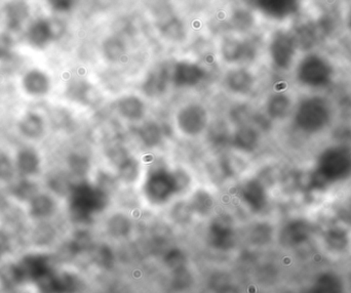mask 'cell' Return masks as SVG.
<instances>
[{
    "label": "cell",
    "instance_id": "1",
    "mask_svg": "<svg viewBox=\"0 0 351 293\" xmlns=\"http://www.w3.org/2000/svg\"><path fill=\"white\" fill-rule=\"evenodd\" d=\"M108 203V197L101 188L88 183L72 186L69 192V212L75 222H88L102 212Z\"/></svg>",
    "mask_w": 351,
    "mask_h": 293
},
{
    "label": "cell",
    "instance_id": "2",
    "mask_svg": "<svg viewBox=\"0 0 351 293\" xmlns=\"http://www.w3.org/2000/svg\"><path fill=\"white\" fill-rule=\"evenodd\" d=\"M351 175V150L346 146H331L319 155L315 170L317 185L339 183Z\"/></svg>",
    "mask_w": 351,
    "mask_h": 293
},
{
    "label": "cell",
    "instance_id": "3",
    "mask_svg": "<svg viewBox=\"0 0 351 293\" xmlns=\"http://www.w3.org/2000/svg\"><path fill=\"white\" fill-rule=\"evenodd\" d=\"M330 116L329 106L323 99L311 98L299 105L295 113V123L305 133H317L329 123Z\"/></svg>",
    "mask_w": 351,
    "mask_h": 293
},
{
    "label": "cell",
    "instance_id": "4",
    "mask_svg": "<svg viewBox=\"0 0 351 293\" xmlns=\"http://www.w3.org/2000/svg\"><path fill=\"white\" fill-rule=\"evenodd\" d=\"M180 189L177 175L164 168L152 171L144 186L146 197L156 204L168 201Z\"/></svg>",
    "mask_w": 351,
    "mask_h": 293
},
{
    "label": "cell",
    "instance_id": "5",
    "mask_svg": "<svg viewBox=\"0 0 351 293\" xmlns=\"http://www.w3.org/2000/svg\"><path fill=\"white\" fill-rule=\"evenodd\" d=\"M332 69L329 63L317 55H309L301 62L298 68V78L305 86L322 88L329 84Z\"/></svg>",
    "mask_w": 351,
    "mask_h": 293
},
{
    "label": "cell",
    "instance_id": "6",
    "mask_svg": "<svg viewBox=\"0 0 351 293\" xmlns=\"http://www.w3.org/2000/svg\"><path fill=\"white\" fill-rule=\"evenodd\" d=\"M208 113L198 104H188L178 112L176 117L178 129L184 135L194 137L202 133L208 125Z\"/></svg>",
    "mask_w": 351,
    "mask_h": 293
},
{
    "label": "cell",
    "instance_id": "7",
    "mask_svg": "<svg viewBox=\"0 0 351 293\" xmlns=\"http://www.w3.org/2000/svg\"><path fill=\"white\" fill-rule=\"evenodd\" d=\"M270 57L276 67L280 69H288L292 65L296 53V43L294 38L284 32L274 35L270 42Z\"/></svg>",
    "mask_w": 351,
    "mask_h": 293
},
{
    "label": "cell",
    "instance_id": "8",
    "mask_svg": "<svg viewBox=\"0 0 351 293\" xmlns=\"http://www.w3.org/2000/svg\"><path fill=\"white\" fill-rule=\"evenodd\" d=\"M40 293H76L80 280L72 274L51 271L36 283Z\"/></svg>",
    "mask_w": 351,
    "mask_h": 293
},
{
    "label": "cell",
    "instance_id": "9",
    "mask_svg": "<svg viewBox=\"0 0 351 293\" xmlns=\"http://www.w3.org/2000/svg\"><path fill=\"white\" fill-rule=\"evenodd\" d=\"M62 26H56V22L49 20H37L31 24L27 31V39L30 45L37 49H43L57 38Z\"/></svg>",
    "mask_w": 351,
    "mask_h": 293
},
{
    "label": "cell",
    "instance_id": "10",
    "mask_svg": "<svg viewBox=\"0 0 351 293\" xmlns=\"http://www.w3.org/2000/svg\"><path fill=\"white\" fill-rule=\"evenodd\" d=\"M206 77L204 68L190 62L176 64L172 74V81L176 88H193Z\"/></svg>",
    "mask_w": 351,
    "mask_h": 293
},
{
    "label": "cell",
    "instance_id": "11",
    "mask_svg": "<svg viewBox=\"0 0 351 293\" xmlns=\"http://www.w3.org/2000/svg\"><path fill=\"white\" fill-rule=\"evenodd\" d=\"M313 227L305 220H294L288 222L280 232V242L286 247H297L311 238Z\"/></svg>",
    "mask_w": 351,
    "mask_h": 293
},
{
    "label": "cell",
    "instance_id": "12",
    "mask_svg": "<svg viewBox=\"0 0 351 293\" xmlns=\"http://www.w3.org/2000/svg\"><path fill=\"white\" fill-rule=\"evenodd\" d=\"M208 241L215 249H226L234 242V231L229 218L225 216L217 218L208 229Z\"/></svg>",
    "mask_w": 351,
    "mask_h": 293
},
{
    "label": "cell",
    "instance_id": "13",
    "mask_svg": "<svg viewBox=\"0 0 351 293\" xmlns=\"http://www.w3.org/2000/svg\"><path fill=\"white\" fill-rule=\"evenodd\" d=\"M241 198L252 212H260L267 204V192L258 179H252L243 186Z\"/></svg>",
    "mask_w": 351,
    "mask_h": 293
},
{
    "label": "cell",
    "instance_id": "14",
    "mask_svg": "<svg viewBox=\"0 0 351 293\" xmlns=\"http://www.w3.org/2000/svg\"><path fill=\"white\" fill-rule=\"evenodd\" d=\"M22 86L29 96L43 97L51 90V80L45 72L33 69L23 76Z\"/></svg>",
    "mask_w": 351,
    "mask_h": 293
},
{
    "label": "cell",
    "instance_id": "15",
    "mask_svg": "<svg viewBox=\"0 0 351 293\" xmlns=\"http://www.w3.org/2000/svg\"><path fill=\"white\" fill-rule=\"evenodd\" d=\"M170 78L172 79V75H170L168 68L164 66L156 68L150 72L144 81L142 86L144 94L148 97L162 96L168 88Z\"/></svg>",
    "mask_w": 351,
    "mask_h": 293
},
{
    "label": "cell",
    "instance_id": "16",
    "mask_svg": "<svg viewBox=\"0 0 351 293\" xmlns=\"http://www.w3.org/2000/svg\"><path fill=\"white\" fill-rule=\"evenodd\" d=\"M14 164H16V171L22 177H32L40 170V157L33 149H22L16 154Z\"/></svg>",
    "mask_w": 351,
    "mask_h": 293
},
{
    "label": "cell",
    "instance_id": "17",
    "mask_svg": "<svg viewBox=\"0 0 351 293\" xmlns=\"http://www.w3.org/2000/svg\"><path fill=\"white\" fill-rule=\"evenodd\" d=\"M307 293H344V282L334 272H323L315 278Z\"/></svg>",
    "mask_w": 351,
    "mask_h": 293
},
{
    "label": "cell",
    "instance_id": "18",
    "mask_svg": "<svg viewBox=\"0 0 351 293\" xmlns=\"http://www.w3.org/2000/svg\"><path fill=\"white\" fill-rule=\"evenodd\" d=\"M251 45L247 44L245 41L235 38H227L223 41L221 47V53L223 59L228 63H237L243 61L249 57L251 53Z\"/></svg>",
    "mask_w": 351,
    "mask_h": 293
},
{
    "label": "cell",
    "instance_id": "19",
    "mask_svg": "<svg viewBox=\"0 0 351 293\" xmlns=\"http://www.w3.org/2000/svg\"><path fill=\"white\" fill-rule=\"evenodd\" d=\"M117 111L123 118L130 121H138L143 118L145 114V105L138 97H123L117 103Z\"/></svg>",
    "mask_w": 351,
    "mask_h": 293
},
{
    "label": "cell",
    "instance_id": "20",
    "mask_svg": "<svg viewBox=\"0 0 351 293\" xmlns=\"http://www.w3.org/2000/svg\"><path fill=\"white\" fill-rule=\"evenodd\" d=\"M19 129L27 139H38L45 131V121L37 113L29 112L20 121Z\"/></svg>",
    "mask_w": 351,
    "mask_h": 293
},
{
    "label": "cell",
    "instance_id": "21",
    "mask_svg": "<svg viewBox=\"0 0 351 293\" xmlns=\"http://www.w3.org/2000/svg\"><path fill=\"white\" fill-rule=\"evenodd\" d=\"M324 242L332 253H342L350 246V235L341 228H332L326 232Z\"/></svg>",
    "mask_w": 351,
    "mask_h": 293
},
{
    "label": "cell",
    "instance_id": "22",
    "mask_svg": "<svg viewBox=\"0 0 351 293\" xmlns=\"http://www.w3.org/2000/svg\"><path fill=\"white\" fill-rule=\"evenodd\" d=\"M56 203L51 196L47 194H37L30 201L29 212L33 218L43 220L49 218L55 212Z\"/></svg>",
    "mask_w": 351,
    "mask_h": 293
},
{
    "label": "cell",
    "instance_id": "23",
    "mask_svg": "<svg viewBox=\"0 0 351 293\" xmlns=\"http://www.w3.org/2000/svg\"><path fill=\"white\" fill-rule=\"evenodd\" d=\"M227 86L235 94H247L253 88L254 78L249 71L245 69L234 70L227 76Z\"/></svg>",
    "mask_w": 351,
    "mask_h": 293
},
{
    "label": "cell",
    "instance_id": "24",
    "mask_svg": "<svg viewBox=\"0 0 351 293\" xmlns=\"http://www.w3.org/2000/svg\"><path fill=\"white\" fill-rule=\"evenodd\" d=\"M258 8L267 16L274 18H284L296 12V2L294 1H259Z\"/></svg>",
    "mask_w": 351,
    "mask_h": 293
},
{
    "label": "cell",
    "instance_id": "25",
    "mask_svg": "<svg viewBox=\"0 0 351 293\" xmlns=\"http://www.w3.org/2000/svg\"><path fill=\"white\" fill-rule=\"evenodd\" d=\"M232 143L243 152H253L259 144V133L254 127H241L233 136Z\"/></svg>",
    "mask_w": 351,
    "mask_h": 293
},
{
    "label": "cell",
    "instance_id": "26",
    "mask_svg": "<svg viewBox=\"0 0 351 293\" xmlns=\"http://www.w3.org/2000/svg\"><path fill=\"white\" fill-rule=\"evenodd\" d=\"M28 6L24 2H14L8 4L5 8L6 23L12 30L20 28L22 23L28 16Z\"/></svg>",
    "mask_w": 351,
    "mask_h": 293
},
{
    "label": "cell",
    "instance_id": "27",
    "mask_svg": "<svg viewBox=\"0 0 351 293\" xmlns=\"http://www.w3.org/2000/svg\"><path fill=\"white\" fill-rule=\"evenodd\" d=\"M290 107V99L286 94H274L268 101L267 112L271 118H284L288 114Z\"/></svg>",
    "mask_w": 351,
    "mask_h": 293
},
{
    "label": "cell",
    "instance_id": "28",
    "mask_svg": "<svg viewBox=\"0 0 351 293\" xmlns=\"http://www.w3.org/2000/svg\"><path fill=\"white\" fill-rule=\"evenodd\" d=\"M139 137L147 146H158L164 138L162 127L156 123H147L140 129Z\"/></svg>",
    "mask_w": 351,
    "mask_h": 293
},
{
    "label": "cell",
    "instance_id": "29",
    "mask_svg": "<svg viewBox=\"0 0 351 293\" xmlns=\"http://www.w3.org/2000/svg\"><path fill=\"white\" fill-rule=\"evenodd\" d=\"M38 194L36 183L29 179H22L12 188V195L21 201L30 202Z\"/></svg>",
    "mask_w": 351,
    "mask_h": 293
},
{
    "label": "cell",
    "instance_id": "30",
    "mask_svg": "<svg viewBox=\"0 0 351 293\" xmlns=\"http://www.w3.org/2000/svg\"><path fill=\"white\" fill-rule=\"evenodd\" d=\"M117 167L121 179L127 183L136 181L139 175V163L133 157L128 156L117 165Z\"/></svg>",
    "mask_w": 351,
    "mask_h": 293
},
{
    "label": "cell",
    "instance_id": "31",
    "mask_svg": "<svg viewBox=\"0 0 351 293\" xmlns=\"http://www.w3.org/2000/svg\"><path fill=\"white\" fill-rule=\"evenodd\" d=\"M190 207H191L192 212H197V214H208L213 207L212 197L208 192L199 190L194 194L191 203H190Z\"/></svg>",
    "mask_w": 351,
    "mask_h": 293
},
{
    "label": "cell",
    "instance_id": "32",
    "mask_svg": "<svg viewBox=\"0 0 351 293\" xmlns=\"http://www.w3.org/2000/svg\"><path fill=\"white\" fill-rule=\"evenodd\" d=\"M108 230L112 236H125L131 230V222L127 216L123 214H115L108 222Z\"/></svg>",
    "mask_w": 351,
    "mask_h": 293
},
{
    "label": "cell",
    "instance_id": "33",
    "mask_svg": "<svg viewBox=\"0 0 351 293\" xmlns=\"http://www.w3.org/2000/svg\"><path fill=\"white\" fill-rule=\"evenodd\" d=\"M103 51L109 61L119 62L125 55V47L119 39L109 38L103 45Z\"/></svg>",
    "mask_w": 351,
    "mask_h": 293
},
{
    "label": "cell",
    "instance_id": "34",
    "mask_svg": "<svg viewBox=\"0 0 351 293\" xmlns=\"http://www.w3.org/2000/svg\"><path fill=\"white\" fill-rule=\"evenodd\" d=\"M16 164L6 153L0 152V181H10L16 173Z\"/></svg>",
    "mask_w": 351,
    "mask_h": 293
},
{
    "label": "cell",
    "instance_id": "35",
    "mask_svg": "<svg viewBox=\"0 0 351 293\" xmlns=\"http://www.w3.org/2000/svg\"><path fill=\"white\" fill-rule=\"evenodd\" d=\"M232 24L239 30L245 31L252 24L251 14L245 10H239L233 14Z\"/></svg>",
    "mask_w": 351,
    "mask_h": 293
},
{
    "label": "cell",
    "instance_id": "36",
    "mask_svg": "<svg viewBox=\"0 0 351 293\" xmlns=\"http://www.w3.org/2000/svg\"><path fill=\"white\" fill-rule=\"evenodd\" d=\"M49 187H51V189H53V191H55L56 193L61 194L66 193V192L69 193L72 186L70 185L67 177H65L62 175H57L49 179Z\"/></svg>",
    "mask_w": 351,
    "mask_h": 293
},
{
    "label": "cell",
    "instance_id": "37",
    "mask_svg": "<svg viewBox=\"0 0 351 293\" xmlns=\"http://www.w3.org/2000/svg\"><path fill=\"white\" fill-rule=\"evenodd\" d=\"M70 168L75 175H82L88 168V160L78 155H72L69 160Z\"/></svg>",
    "mask_w": 351,
    "mask_h": 293
},
{
    "label": "cell",
    "instance_id": "38",
    "mask_svg": "<svg viewBox=\"0 0 351 293\" xmlns=\"http://www.w3.org/2000/svg\"><path fill=\"white\" fill-rule=\"evenodd\" d=\"M95 259L99 265L103 267H109L112 264V255L111 251L106 246H101L95 253Z\"/></svg>",
    "mask_w": 351,
    "mask_h": 293
},
{
    "label": "cell",
    "instance_id": "39",
    "mask_svg": "<svg viewBox=\"0 0 351 293\" xmlns=\"http://www.w3.org/2000/svg\"><path fill=\"white\" fill-rule=\"evenodd\" d=\"M184 261H185V257H184L183 253H180L179 251H171L167 257V263H168L169 267L175 269L176 272L183 269Z\"/></svg>",
    "mask_w": 351,
    "mask_h": 293
},
{
    "label": "cell",
    "instance_id": "40",
    "mask_svg": "<svg viewBox=\"0 0 351 293\" xmlns=\"http://www.w3.org/2000/svg\"><path fill=\"white\" fill-rule=\"evenodd\" d=\"M270 234H271V230L267 225H259L254 229L252 238L255 242L263 243L269 239Z\"/></svg>",
    "mask_w": 351,
    "mask_h": 293
},
{
    "label": "cell",
    "instance_id": "41",
    "mask_svg": "<svg viewBox=\"0 0 351 293\" xmlns=\"http://www.w3.org/2000/svg\"><path fill=\"white\" fill-rule=\"evenodd\" d=\"M90 242V237L88 235L78 234L75 239L72 241L70 247H71L72 251H74V253H80V251H86L88 249Z\"/></svg>",
    "mask_w": 351,
    "mask_h": 293
},
{
    "label": "cell",
    "instance_id": "42",
    "mask_svg": "<svg viewBox=\"0 0 351 293\" xmlns=\"http://www.w3.org/2000/svg\"><path fill=\"white\" fill-rule=\"evenodd\" d=\"M164 30L166 31L168 36L172 37V38L175 39L181 38L182 35H183L184 33L183 27H182V25L176 20L171 21L169 24H167Z\"/></svg>",
    "mask_w": 351,
    "mask_h": 293
},
{
    "label": "cell",
    "instance_id": "43",
    "mask_svg": "<svg viewBox=\"0 0 351 293\" xmlns=\"http://www.w3.org/2000/svg\"><path fill=\"white\" fill-rule=\"evenodd\" d=\"M191 207L187 204H179L176 206L174 209L175 220L179 222H186L190 218V214H192Z\"/></svg>",
    "mask_w": 351,
    "mask_h": 293
},
{
    "label": "cell",
    "instance_id": "44",
    "mask_svg": "<svg viewBox=\"0 0 351 293\" xmlns=\"http://www.w3.org/2000/svg\"><path fill=\"white\" fill-rule=\"evenodd\" d=\"M51 8H53V10H55V12H69L70 10L72 8V4H73V2L71 1H53L51 2Z\"/></svg>",
    "mask_w": 351,
    "mask_h": 293
},
{
    "label": "cell",
    "instance_id": "45",
    "mask_svg": "<svg viewBox=\"0 0 351 293\" xmlns=\"http://www.w3.org/2000/svg\"><path fill=\"white\" fill-rule=\"evenodd\" d=\"M10 47H12V43H10V38L6 36H0V59L5 57L10 53Z\"/></svg>",
    "mask_w": 351,
    "mask_h": 293
},
{
    "label": "cell",
    "instance_id": "46",
    "mask_svg": "<svg viewBox=\"0 0 351 293\" xmlns=\"http://www.w3.org/2000/svg\"><path fill=\"white\" fill-rule=\"evenodd\" d=\"M6 249H8V245H6L5 239L0 237V257L4 255V253L6 251Z\"/></svg>",
    "mask_w": 351,
    "mask_h": 293
}]
</instances>
